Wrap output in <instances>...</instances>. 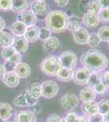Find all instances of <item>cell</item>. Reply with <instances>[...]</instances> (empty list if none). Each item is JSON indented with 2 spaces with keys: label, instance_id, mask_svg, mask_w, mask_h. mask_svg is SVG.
Segmentation results:
<instances>
[{
  "label": "cell",
  "instance_id": "1",
  "mask_svg": "<svg viewBox=\"0 0 109 122\" xmlns=\"http://www.w3.org/2000/svg\"><path fill=\"white\" fill-rule=\"evenodd\" d=\"M81 64L91 72H98L104 70L108 65V57L97 50H90L81 56Z\"/></svg>",
  "mask_w": 109,
  "mask_h": 122
},
{
  "label": "cell",
  "instance_id": "2",
  "mask_svg": "<svg viewBox=\"0 0 109 122\" xmlns=\"http://www.w3.org/2000/svg\"><path fill=\"white\" fill-rule=\"evenodd\" d=\"M68 15L63 11L53 10L47 14L45 18L47 28L52 33H62L67 29Z\"/></svg>",
  "mask_w": 109,
  "mask_h": 122
},
{
  "label": "cell",
  "instance_id": "3",
  "mask_svg": "<svg viewBox=\"0 0 109 122\" xmlns=\"http://www.w3.org/2000/svg\"><path fill=\"white\" fill-rule=\"evenodd\" d=\"M40 68L44 74L52 76L57 75L62 66H61L58 57L55 56H49L42 61Z\"/></svg>",
  "mask_w": 109,
  "mask_h": 122
},
{
  "label": "cell",
  "instance_id": "4",
  "mask_svg": "<svg viewBox=\"0 0 109 122\" xmlns=\"http://www.w3.org/2000/svg\"><path fill=\"white\" fill-rule=\"evenodd\" d=\"M37 100L31 95L29 90H25L14 99L13 103L16 107H33L37 104Z\"/></svg>",
  "mask_w": 109,
  "mask_h": 122
},
{
  "label": "cell",
  "instance_id": "5",
  "mask_svg": "<svg viewBox=\"0 0 109 122\" xmlns=\"http://www.w3.org/2000/svg\"><path fill=\"white\" fill-rule=\"evenodd\" d=\"M61 66L68 69L73 70L77 64V56L74 52L72 51H64L58 57Z\"/></svg>",
  "mask_w": 109,
  "mask_h": 122
},
{
  "label": "cell",
  "instance_id": "6",
  "mask_svg": "<svg viewBox=\"0 0 109 122\" xmlns=\"http://www.w3.org/2000/svg\"><path fill=\"white\" fill-rule=\"evenodd\" d=\"M42 96L47 99H52L59 93V86L54 81H46L41 84Z\"/></svg>",
  "mask_w": 109,
  "mask_h": 122
},
{
  "label": "cell",
  "instance_id": "7",
  "mask_svg": "<svg viewBox=\"0 0 109 122\" xmlns=\"http://www.w3.org/2000/svg\"><path fill=\"white\" fill-rule=\"evenodd\" d=\"M61 107L67 111L75 109L78 105V98L74 94H66L60 99Z\"/></svg>",
  "mask_w": 109,
  "mask_h": 122
},
{
  "label": "cell",
  "instance_id": "8",
  "mask_svg": "<svg viewBox=\"0 0 109 122\" xmlns=\"http://www.w3.org/2000/svg\"><path fill=\"white\" fill-rule=\"evenodd\" d=\"M91 72L87 68L82 67L73 72V81L77 85H86L88 82Z\"/></svg>",
  "mask_w": 109,
  "mask_h": 122
},
{
  "label": "cell",
  "instance_id": "9",
  "mask_svg": "<svg viewBox=\"0 0 109 122\" xmlns=\"http://www.w3.org/2000/svg\"><path fill=\"white\" fill-rule=\"evenodd\" d=\"M31 11L37 16H47L50 12V7L45 1H33L30 4Z\"/></svg>",
  "mask_w": 109,
  "mask_h": 122
},
{
  "label": "cell",
  "instance_id": "10",
  "mask_svg": "<svg viewBox=\"0 0 109 122\" xmlns=\"http://www.w3.org/2000/svg\"><path fill=\"white\" fill-rule=\"evenodd\" d=\"M17 20L25 24L26 26H32L37 24V16L31 10H25L19 13L17 15Z\"/></svg>",
  "mask_w": 109,
  "mask_h": 122
},
{
  "label": "cell",
  "instance_id": "11",
  "mask_svg": "<svg viewBox=\"0 0 109 122\" xmlns=\"http://www.w3.org/2000/svg\"><path fill=\"white\" fill-rule=\"evenodd\" d=\"M73 37L76 43L80 45H85L88 43L90 33L86 29L81 27L76 31L73 32Z\"/></svg>",
  "mask_w": 109,
  "mask_h": 122
},
{
  "label": "cell",
  "instance_id": "12",
  "mask_svg": "<svg viewBox=\"0 0 109 122\" xmlns=\"http://www.w3.org/2000/svg\"><path fill=\"white\" fill-rule=\"evenodd\" d=\"M59 46H60V42H59V39L55 36H51L44 41L43 49H44V51L46 53L51 54V53L56 51L59 49Z\"/></svg>",
  "mask_w": 109,
  "mask_h": 122
},
{
  "label": "cell",
  "instance_id": "13",
  "mask_svg": "<svg viewBox=\"0 0 109 122\" xmlns=\"http://www.w3.org/2000/svg\"><path fill=\"white\" fill-rule=\"evenodd\" d=\"M20 79L21 78L14 71H10V72H6L5 75L3 77V81L7 86L10 88H14L19 85Z\"/></svg>",
  "mask_w": 109,
  "mask_h": 122
},
{
  "label": "cell",
  "instance_id": "14",
  "mask_svg": "<svg viewBox=\"0 0 109 122\" xmlns=\"http://www.w3.org/2000/svg\"><path fill=\"white\" fill-rule=\"evenodd\" d=\"M15 50L19 53H25L29 48V42L24 36H16L11 45Z\"/></svg>",
  "mask_w": 109,
  "mask_h": 122
},
{
  "label": "cell",
  "instance_id": "15",
  "mask_svg": "<svg viewBox=\"0 0 109 122\" xmlns=\"http://www.w3.org/2000/svg\"><path fill=\"white\" fill-rule=\"evenodd\" d=\"M14 72L17 74L20 78H27L31 74V68L26 63L20 62L16 64Z\"/></svg>",
  "mask_w": 109,
  "mask_h": 122
},
{
  "label": "cell",
  "instance_id": "16",
  "mask_svg": "<svg viewBox=\"0 0 109 122\" xmlns=\"http://www.w3.org/2000/svg\"><path fill=\"white\" fill-rule=\"evenodd\" d=\"M14 37L11 29H4L0 31V46L6 47L11 46L13 43Z\"/></svg>",
  "mask_w": 109,
  "mask_h": 122
},
{
  "label": "cell",
  "instance_id": "17",
  "mask_svg": "<svg viewBox=\"0 0 109 122\" xmlns=\"http://www.w3.org/2000/svg\"><path fill=\"white\" fill-rule=\"evenodd\" d=\"M82 22L86 27L90 29L96 28L100 23V20L99 19V16L97 14L94 13L87 12L82 17Z\"/></svg>",
  "mask_w": 109,
  "mask_h": 122
},
{
  "label": "cell",
  "instance_id": "18",
  "mask_svg": "<svg viewBox=\"0 0 109 122\" xmlns=\"http://www.w3.org/2000/svg\"><path fill=\"white\" fill-rule=\"evenodd\" d=\"M39 33H40V29L37 25L28 26L24 37L29 42H35L39 38Z\"/></svg>",
  "mask_w": 109,
  "mask_h": 122
},
{
  "label": "cell",
  "instance_id": "19",
  "mask_svg": "<svg viewBox=\"0 0 109 122\" xmlns=\"http://www.w3.org/2000/svg\"><path fill=\"white\" fill-rule=\"evenodd\" d=\"M37 118L34 112L30 111H21L16 115L15 122H36Z\"/></svg>",
  "mask_w": 109,
  "mask_h": 122
},
{
  "label": "cell",
  "instance_id": "20",
  "mask_svg": "<svg viewBox=\"0 0 109 122\" xmlns=\"http://www.w3.org/2000/svg\"><path fill=\"white\" fill-rule=\"evenodd\" d=\"M82 110L83 113L87 117H91L94 114L99 112L98 110V103L94 101L85 102L82 105Z\"/></svg>",
  "mask_w": 109,
  "mask_h": 122
},
{
  "label": "cell",
  "instance_id": "21",
  "mask_svg": "<svg viewBox=\"0 0 109 122\" xmlns=\"http://www.w3.org/2000/svg\"><path fill=\"white\" fill-rule=\"evenodd\" d=\"M30 5V0H11V11L21 13L27 10Z\"/></svg>",
  "mask_w": 109,
  "mask_h": 122
},
{
  "label": "cell",
  "instance_id": "22",
  "mask_svg": "<svg viewBox=\"0 0 109 122\" xmlns=\"http://www.w3.org/2000/svg\"><path fill=\"white\" fill-rule=\"evenodd\" d=\"M80 99L81 100L85 103V102H90L94 101L96 99V93L94 90L90 87H85L81 90L80 92Z\"/></svg>",
  "mask_w": 109,
  "mask_h": 122
},
{
  "label": "cell",
  "instance_id": "23",
  "mask_svg": "<svg viewBox=\"0 0 109 122\" xmlns=\"http://www.w3.org/2000/svg\"><path fill=\"white\" fill-rule=\"evenodd\" d=\"M57 79L63 82H68L73 79V71L65 68H61L56 75Z\"/></svg>",
  "mask_w": 109,
  "mask_h": 122
},
{
  "label": "cell",
  "instance_id": "24",
  "mask_svg": "<svg viewBox=\"0 0 109 122\" xmlns=\"http://www.w3.org/2000/svg\"><path fill=\"white\" fill-rule=\"evenodd\" d=\"M12 115V107L8 103H0V120L7 121Z\"/></svg>",
  "mask_w": 109,
  "mask_h": 122
},
{
  "label": "cell",
  "instance_id": "25",
  "mask_svg": "<svg viewBox=\"0 0 109 122\" xmlns=\"http://www.w3.org/2000/svg\"><path fill=\"white\" fill-rule=\"evenodd\" d=\"M27 27L25 24L22 22H20V21L16 20L15 21L11 26V31L16 36H24L25 31L27 29Z\"/></svg>",
  "mask_w": 109,
  "mask_h": 122
},
{
  "label": "cell",
  "instance_id": "26",
  "mask_svg": "<svg viewBox=\"0 0 109 122\" xmlns=\"http://www.w3.org/2000/svg\"><path fill=\"white\" fill-rule=\"evenodd\" d=\"M81 28V20L79 17L76 15H72V16H68V25H67V29L71 32H74L77 29Z\"/></svg>",
  "mask_w": 109,
  "mask_h": 122
},
{
  "label": "cell",
  "instance_id": "27",
  "mask_svg": "<svg viewBox=\"0 0 109 122\" xmlns=\"http://www.w3.org/2000/svg\"><path fill=\"white\" fill-rule=\"evenodd\" d=\"M102 76L103 73L101 72H91L90 77H89L87 84L89 85V87L94 88L97 84H99L100 81H102Z\"/></svg>",
  "mask_w": 109,
  "mask_h": 122
},
{
  "label": "cell",
  "instance_id": "28",
  "mask_svg": "<svg viewBox=\"0 0 109 122\" xmlns=\"http://www.w3.org/2000/svg\"><path fill=\"white\" fill-rule=\"evenodd\" d=\"M101 6L99 0H90L87 5V11L90 13H94V14H99L100 11Z\"/></svg>",
  "mask_w": 109,
  "mask_h": 122
},
{
  "label": "cell",
  "instance_id": "29",
  "mask_svg": "<svg viewBox=\"0 0 109 122\" xmlns=\"http://www.w3.org/2000/svg\"><path fill=\"white\" fill-rule=\"evenodd\" d=\"M17 51L15 50V48L12 46H6L3 47V50L1 51V56L4 60L7 61L11 59V57H12L14 55L16 54Z\"/></svg>",
  "mask_w": 109,
  "mask_h": 122
},
{
  "label": "cell",
  "instance_id": "30",
  "mask_svg": "<svg viewBox=\"0 0 109 122\" xmlns=\"http://www.w3.org/2000/svg\"><path fill=\"white\" fill-rule=\"evenodd\" d=\"M29 92L30 93L31 95L33 96L34 99H38L39 98L42 96V88H41V85L34 83L29 87V89L28 90Z\"/></svg>",
  "mask_w": 109,
  "mask_h": 122
},
{
  "label": "cell",
  "instance_id": "31",
  "mask_svg": "<svg viewBox=\"0 0 109 122\" xmlns=\"http://www.w3.org/2000/svg\"><path fill=\"white\" fill-rule=\"evenodd\" d=\"M100 40L103 42H109V26H103L98 30L97 33Z\"/></svg>",
  "mask_w": 109,
  "mask_h": 122
},
{
  "label": "cell",
  "instance_id": "32",
  "mask_svg": "<svg viewBox=\"0 0 109 122\" xmlns=\"http://www.w3.org/2000/svg\"><path fill=\"white\" fill-rule=\"evenodd\" d=\"M98 110L99 113L104 115L109 112V100L102 99L98 103Z\"/></svg>",
  "mask_w": 109,
  "mask_h": 122
},
{
  "label": "cell",
  "instance_id": "33",
  "mask_svg": "<svg viewBox=\"0 0 109 122\" xmlns=\"http://www.w3.org/2000/svg\"><path fill=\"white\" fill-rule=\"evenodd\" d=\"M100 42H101V40H100L99 37L98 36L97 33H91V34H90L88 43H87V44H88L90 47L94 48V47L98 46L100 44Z\"/></svg>",
  "mask_w": 109,
  "mask_h": 122
},
{
  "label": "cell",
  "instance_id": "34",
  "mask_svg": "<svg viewBox=\"0 0 109 122\" xmlns=\"http://www.w3.org/2000/svg\"><path fill=\"white\" fill-rule=\"evenodd\" d=\"M100 22H109V9H101L98 14Z\"/></svg>",
  "mask_w": 109,
  "mask_h": 122
},
{
  "label": "cell",
  "instance_id": "35",
  "mask_svg": "<svg viewBox=\"0 0 109 122\" xmlns=\"http://www.w3.org/2000/svg\"><path fill=\"white\" fill-rule=\"evenodd\" d=\"M51 37V31L49 29L46 28H41L40 29V33H39V38L40 40L45 41L47 38H49Z\"/></svg>",
  "mask_w": 109,
  "mask_h": 122
},
{
  "label": "cell",
  "instance_id": "36",
  "mask_svg": "<svg viewBox=\"0 0 109 122\" xmlns=\"http://www.w3.org/2000/svg\"><path fill=\"white\" fill-rule=\"evenodd\" d=\"M0 10L8 11L11 10V0H0Z\"/></svg>",
  "mask_w": 109,
  "mask_h": 122
},
{
  "label": "cell",
  "instance_id": "37",
  "mask_svg": "<svg viewBox=\"0 0 109 122\" xmlns=\"http://www.w3.org/2000/svg\"><path fill=\"white\" fill-rule=\"evenodd\" d=\"M93 90H94V92H95L96 94H104L105 92H106L107 86H105L104 83H103V81H100L99 83L97 84L96 86H94V88H93Z\"/></svg>",
  "mask_w": 109,
  "mask_h": 122
},
{
  "label": "cell",
  "instance_id": "38",
  "mask_svg": "<svg viewBox=\"0 0 109 122\" xmlns=\"http://www.w3.org/2000/svg\"><path fill=\"white\" fill-rule=\"evenodd\" d=\"M89 122H104V116L100 113H96L89 117Z\"/></svg>",
  "mask_w": 109,
  "mask_h": 122
},
{
  "label": "cell",
  "instance_id": "39",
  "mask_svg": "<svg viewBox=\"0 0 109 122\" xmlns=\"http://www.w3.org/2000/svg\"><path fill=\"white\" fill-rule=\"evenodd\" d=\"M21 60H22L21 54L19 52H16L12 57H11V59H10L9 60H7V61H8V62L12 63V64H18V63L21 62Z\"/></svg>",
  "mask_w": 109,
  "mask_h": 122
},
{
  "label": "cell",
  "instance_id": "40",
  "mask_svg": "<svg viewBox=\"0 0 109 122\" xmlns=\"http://www.w3.org/2000/svg\"><path fill=\"white\" fill-rule=\"evenodd\" d=\"M61 119L57 114H51L47 119L46 122H60Z\"/></svg>",
  "mask_w": 109,
  "mask_h": 122
},
{
  "label": "cell",
  "instance_id": "41",
  "mask_svg": "<svg viewBox=\"0 0 109 122\" xmlns=\"http://www.w3.org/2000/svg\"><path fill=\"white\" fill-rule=\"evenodd\" d=\"M77 118H78V116H77V114L70 112L66 116V117H65L64 119L68 122H75Z\"/></svg>",
  "mask_w": 109,
  "mask_h": 122
},
{
  "label": "cell",
  "instance_id": "42",
  "mask_svg": "<svg viewBox=\"0 0 109 122\" xmlns=\"http://www.w3.org/2000/svg\"><path fill=\"white\" fill-rule=\"evenodd\" d=\"M102 81L107 87H109V71H107L102 76Z\"/></svg>",
  "mask_w": 109,
  "mask_h": 122
},
{
  "label": "cell",
  "instance_id": "43",
  "mask_svg": "<svg viewBox=\"0 0 109 122\" xmlns=\"http://www.w3.org/2000/svg\"><path fill=\"white\" fill-rule=\"evenodd\" d=\"M102 9H109V0H99Z\"/></svg>",
  "mask_w": 109,
  "mask_h": 122
},
{
  "label": "cell",
  "instance_id": "44",
  "mask_svg": "<svg viewBox=\"0 0 109 122\" xmlns=\"http://www.w3.org/2000/svg\"><path fill=\"white\" fill-rule=\"evenodd\" d=\"M55 2L58 4V6H59V7H66V6L68 4L69 0H55Z\"/></svg>",
  "mask_w": 109,
  "mask_h": 122
},
{
  "label": "cell",
  "instance_id": "45",
  "mask_svg": "<svg viewBox=\"0 0 109 122\" xmlns=\"http://www.w3.org/2000/svg\"><path fill=\"white\" fill-rule=\"evenodd\" d=\"M6 73V69L5 67L3 65V64H0V79H3V76L5 75Z\"/></svg>",
  "mask_w": 109,
  "mask_h": 122
},
{
  "label": "cell",
  "instance_id": "46",
  "mask_svg": "<svg viewBox=\"0 0 109 122\" xmlns=\"http://www.w3.org/2000/svg\"><path fill=\"white\" fill-rule=\"evenodd\" d=\"M5 29V20H3V17L0 16V31Z\"/></svg>",
  "mask_w": 109,
  "mask_h": 122
},
{
  "label": "cell",
  "instance_id": "47",
  "mask_svg": "<svg viewBox=\"0 0 109 122\" xmlns=\"http://www.w3.org/2000/svg\"><path fill=\"white\" fill-rule=\"evenodd\" d=\"M75 122H89L88 120L86 118H85L84 117H78V118L76 120Z\"/></svg>",
  "mask_w": 109,
  "mask_h": 122
},
{
  "label": "cell",
  "instance_id": "48",
  "mask_svg": "<svg viewBox=\"0 0 109 122\" xmlns=\"http://www.w3.org/2000/svg\"><path fill=\"white\" fill-rule=\"evenodd\" d=\"M104 122H109V112L104 114Z\"/></svg>",
  "mask_w": 109,
  "mask_h": 122
},
{
  "label": "cell",
  "instance_id": "49",
  "mask_svg": "<svg viewBox=\"0 0 109 122\" xmlns=\"http://www.w3.org/2000/svg\"><path fill=\"white\" fill-rule=\"evenodd\" d=\"M60 122H68V121H67L65 119H61V121Z\"/></svg>",
  "mask_w": 109,
  "mask_h": 122
},
{
  "label": "cell",
  "instance_id": "50",
  "mask_svg": "<svg viewBox=\"0 0 109 122\" xmlns=\"http://www.w3.org/2000/svg\"><path fill=\"white\" fill-rule=\"evenodd\" d=\"M34 1H45V0H34Z\"/></svg>",
  "mask_w": 109,
  "mask_h": 122
},
{
  "label": "cell",
  "instance_id": "51",
  "mask_svg": "<svg viewBox=\"0 0 109 122\" xmlns=\"http://www.w3.org/2000/svg\"><path fill=\"white\" fill-rule=\"evenodd\" d=\"M6 122H13V121H6Z\"/></svg>",
  "mask_w": 109,
  "mask_h": 122
}]
</instances>
